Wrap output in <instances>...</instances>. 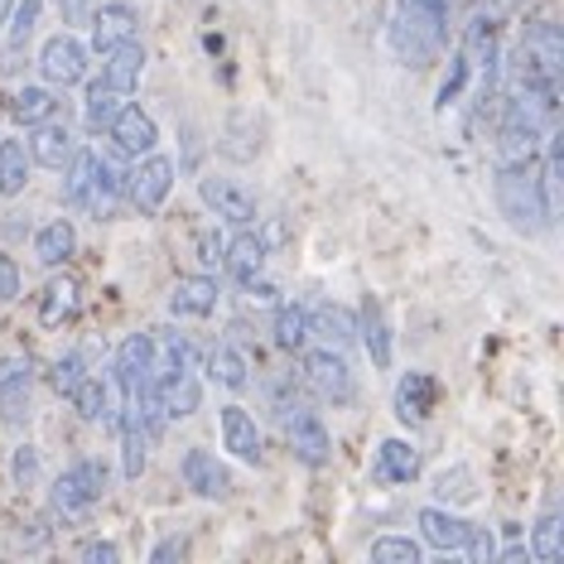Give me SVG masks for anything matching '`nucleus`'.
I'll return each instance as SVG.
<instances>
[{
	"instance_id": "ea45409f",
	"label": "nucleus",
	"mask_w": 564,
	"mask_h": 564,
	"mask_svg": "<svg viewBox=\"0 0 564 564\" xmlns=\"http://www.w3.org/2000/svg\"><path fill=\"white\" fill-rule=\"evenodd\" d=\"M10 478H15V487H34V482H40V448L20 444L15 454H10Z\"/></svg>"
},
{
	"instance_id": "aec40b11",
	"label": "nucleus",
	"mask_w": 564,
	"mask_h": 564,
	"mask_svg": "<svg viewBox=\"0 0 564 564\" xmlns=\"http://www.w3.org/2000/svg\"><path fill=\"white\" fill-rule=\"evenodd\" d=\"M68 401L78 405V415L93 420V425H117V415H121V405H117V381H101V377H93V371H87L78 387L68 391Z\"/></svg>"
},
{
	"instance_id": "4c0bfd02",
	"label": "nucleus",
	"mask_w": 564,
	"mask_h": 564,
	"mask_svg": "<svg viewBox=\"0 0 564 564\" xmlns=\"http://www.w3.org/2000/svg\"><path fill=\"white\" fill-rule=\"evenodd\" d=\"M40 10H44V0H20V6H10V48H20L34 40V24H40Z\"/></svg>"
},
{
	"instance_id": "2eb2a0df",
	"label": "nucleus",
	"mask_w": 564,
	"mask_h": 564,
	"mask_svg": "<svg viewBox=\"0 0 564 564\" xmlns=\"http://www.w3.org/2000/svg\"><path fill=\"white\" fill-rule=\"evenodd\" d=\"M87 24H93V48L97 54H107L111 44H126V40H135L140 34V15H135V6H126V0H107V6H97Z\"/></svg>"
},
{
	"instance_id": "0eeeda50",
	"label": "nucleus",
	"mask_w": 564,
	"mask_h": 564,
	"mask_svg": "<svg viewBox=\"0 0 564 564\" xmlns=\"http://www.w3.org/2000/svg\"><path fill=\"white\" fill-rule=\"evenodd\" d=\"M111 381H117L121 401H135L145 387H155V343H150V333H131V338H121Z\"/></svg>"
},
{
	"instance_id": "7c9ffc66",
	"label": "nucleus",
	"mask_w": 564,
	"mask_h": 564,
	"mask_svg": "<svg viewBox=\"0 0 564 564\" xmlns=\"http://www.w3.org/2000/svg\"><path fill=\"white\" fill-rule=\"evenodd\" d=\"M304 343H310V304L285 300V304L275 310V348L304 352Z\"/></svg>"
},
{
	"instance_id": "393cba45",
	"label": "nucleus",
	"mask_w": 564,
	"mask_h": 564,
	"mask_svg": "<svg viewBox=\"0 0 564 564\" xmlns=\"http://www.w3.org/2000/svg\"><path fill=\"white\" fill-rule=\"evenodd\" d=\"M78 251V227L68 223V217H54V223L40 227V237H34V261L48 265V271H58L68 256Z\"/></svg>"
},
{
	"instance_id": "c9c22d12",
	"label": "nucleus",
	"mask_w": 564,
	"mask_h": 564,
	"mask_svg": "<svg viewBox=\"0 0 564 564\" xmlns=\"http://www.w3.org/2000/svg\"><path fill=\"white\" fill-rule=\"evenodd\" d=\"M58 111V97L48 93V87H20L15 101H10V117H15L20 126H40Z\"/></svg>"
},
{
	"instance_id": "c85d7f7f",
	"label": "nucleus",
	"mask_w": 564,
	"mask_h": 564,
	"mask_svg": "<svg viewBox=\"0 0 564 564\" xmlns=\"http://www.w3.org/2000/svg\"><path fill=\"white\" fill-rule=\"evenodd\" d=\"M357 338L367 343L371 367H391V328H387V314H381V304L371 300V294L362 304V318H357Z\"/></svg>"
},
{
	"instance_id": "bb28decb",
	"label": "nucleus",
	"mask_w": 564,
	"mask_h": 564,
	"mask_svg": "<svg viewBox=\"0 0 564 564\" xmlns=\"http://www.w3.org/2000/svg\"><path fill=\"white\" fill-rule=\"evenodd\" d=\"M208 377L217 381V387H227V391H247L251 387L247 352H241L237 343H217V348L208 352Z\"/></svg>"
},
{
	"instance_id": "a211bd4d",
	"label": "nucleus",
	"mask_w": 564,
	"mask_h": 564,
	"mask_svg": "<svg viewBox=\"0 0 564 564\" xmlns=\"http://www.w3.org/2000/svg\"><path fill=\"white\" fill-rule=\"evenodd\" d=\"M140 78H145V48L140 40H126V44H111L107 54H101V83L117 87L121 97H131Z\"/></svg>"
},
{
	"instance_id": "6e6552de",
	"label": "nucleus",
	"mask_w": 564,
	"mask_h": 564,
	"mask_svg": "<svg viewBox=\"0 0 564 564\" xmlns=\"http://www.w3.org/2000/svg\"><path fill=\"white\" fill-rule=\"evenodd\" d=\"M198 198L208 203V213H217L223 223L232 227H251L256 223V198L241 178H227V174H208L198 178Z\"/></svg>"
},
{
	"instance_id": "1a4fd4ad",
	"label": "nucleus",
	"mask_w": 564,
	"mask_h": 564,
	"mask_svg": "<svg viewBox=\"0 0 564 564\" xmlns=\"http://www.w3.org/2000/svg\"><path fill=\"white\" fill-rule=\"evenodd\" d=\"M178 478H184V487H194L203 502H223V497L232 492V473H227V464L213 448H188V454L178 458Z\"/></svg>"
},
{
	"instance_id": "c756f323",
	"label": "nucleus",
	"mask_w": 564,
	"mask_h": 564,
	"mask_svg": "<svg viewBox=\"0 0 564 564\" xmlns=\"http://www.w3.org/2000/svg\"><path fill=\"white\" fill-rule=\"evenodd\" d=\"M30 150H24V140H0V198H20L24 184H30Z\"/></svg>"
},
{
	"instance_id": "cd10ccee",
	"label": "nucleus",
	"mask_w": 564,
	"mask_h": 564,
	"mask_svg": "<svg viewBox=\"0 0 564 564\" xmlns=\"http://www.w3.org/2000/svg\"><path fill=\"white\" fill-rule=\"evenodd\" d=\"M155 391H160V405H164V415H170V420H188V415H198V405H203V387H198L194 367L178 371V377H170Z\"/></svg>"
},
{
	"instance_id": "f3484780",
	"label": "nucleus",
	"mask_w": 564,
	"mask_h": 564,
	"mask_svg": "<svg viewBox=\"0 0 564 564\" xmlns=\"http://www.w3.org/2000/svg\"><path fill=\"white\" fill-rule=\"evenodd\" d=\"M541 140H545V126L535 121H521V117H502V131H497V164H535L541 155Z\"/></svg>"
},
{
	"instance_id": "2f4dec72",
	"label": "nucleus",
	"mask_w": 564,
	"mask_h": 564,
	"mask_svg": "<svg viewBox=\"0 0 564 564\" xmlns=\"http://www.w3.org/2000/svg\"><path fill=\"white\" fill-rule=\"evenodd\" d=\"M30 387H34V371H20V377L0 381V420L10 430L30 425Z\"/></svg>"
},
{
	"instance_id": "f704fd0d",
	"label": "nucleus",
	"mask_w": 564,
	"mask_h": 564,
	"mask_svg": "<svg viewBox=\"0 0 564 564\" xmlns=\"http://www.w3.org/2000/svg\"><path fill=\"white\" fill-rule=\"evenodd\" d=\"M121 93L117 87H107V83H87V101H83V121H87V131H107L111 126V117L121 111Z\"/></svg>"
},
{
	"instance_id": "423d86ee",
	"label": "nucleus",
	"mask_w": 564,
	"mask_h": 564,
	"mask_svg": "<svg viewBox=\"0 0 564 564\" xmlns=\"http://www.w3.org/2000/svg\"><path fill=\"white\" fill-rule=\"evenodd\" d=\"M87 58H93V48L78 34H48L40 48V73L48 87H78L87 83Z\"/></svg>"
},
{
	"instance_id": "f03ea898",
	"label": "nucleus",
	"mask_w": 564,
	"mask_h": 564,
	"mask_svg": "<svg viewBox=\"0 0 564 564\" xmlns=\"http://www.w3.org/2000/svg\"><path fill=\"white\" fill-rule=\"evenodd\" d=\"M492 198H497V213L507 217L511 232L541 237L545 227H550L545 198H541V178H535V164H497Z\"/></svg>"
},
{
	"instance_id": "58836bf2",
	"label": "nucleus",
	"mask_w": 564,
	"mask_h": 564,
	"mask_svg": "<svg viewBox=\"0 0 564 564\" xmlns=\"http://www.w3.org/2000/svg\"><path fill=\"white\" fill-rule=\"evenodd\" d=\"M371 560L377 564H420V541H410V535H381V541H371Z\"/></svg>"
},
{
	"instance_id": "09e8293b",
	"label": "nucleus",
	"mask_w": 564,
	"mask_h": 564,
	"mask_svg": "<svg viewBox=\"0 0 564 564\" xmlns=\"http://www.w3.org/2000/svg\"><path fill=\"white\" fill-rule=\"evenodd\" d=\"M68 20H73V24L83 20V0H68Z\"/></svg>"
},
{
	"instance_id": "a19ab883",
	"label": "nucleus",
	"mask_w": 564,
	"mask_h": 564,
	"mask_svg": "<svg viewBox=\"0 0 564 564\" xmlns=\"http://www.w3.org/2000/svg\"><path fill=\"white\" fill-rule=\"evenodd\" d=\"M458 555H468L473 564H492L497 560V535L487 531V525H473L468 531V541H464V550Z\"/></svg>"
},
{
	"instance_id": "7ed1b4c3",
	"label": "nucleus",
	"mask_w": 564,
	"mask_h": 564,
	"mask_svg": "<svg viewBox=\"0 0 564 564\" xmlns=\"http://www.w3.org/2000/svg\"><path fill=\"white\" fill-rule=\"evenodd\" d=\"M107 487H111L107 464L83 458V464H73L68 473H58L54 478V487H48V511H54L58 521H87L93 517V507L107 497Z\"/></svg>"
},
{
	"instance_id": "a878e982",
	"label": "nucleus",
	"mask_w": 564,
	"mask_h": 564,
	"mask_svg": "<svg viewBox=\"0 0 564 564\" xmlns=\"http://www.w3.org/2000/svg\"><path fill=\"white\" fill-rule=\"evenodd\" d=\"M223 265L241 280V285H247V280H256V275L265 271V241L241 227L232 241H223Z\"/></svg>"
},
{
	"instance_id": "6ab92c4d",
	"label": "nucleus",
	"mask_w": 564,
	"mask_h": 564,
	"mask_svg": "<svg viewBox=\"0 0 564 564\" xmlns=\"http://www.w3.org/2000/svg\"><path fill=\"white\" fill-rule=\"evenodd\" d=\"M217 300H223V290H217L213 275H178L170 290V314L174 318H208V314H217Z\"/></svg>"
},
{
	"instance_id": "49530a36",
	"label": "nucleus",
	"mask_w": 564,
	"mask_h": 564,
	"mask_svg": "<svg viewBox=\"0 0 564 564\" xmlns=\"http://www.w3.org/2000/svg\"><path fill=\"white\" fill-rule=\"evenodd\" d=\"M198 261L208 265V271H213V265H223V241H217V232H203L198 237Z\"/></svg>"
},
{
	"instance_id": "4be33fe9",
	"label": "nucleus",
	"mask_w": 564,
	"mask_h": 564,
	"mask_svg": "<svg viewBox=\"0 0 564 564\" xmlns=\"http://www.w3.org/2000/svg\"><path fill=\"white\" fill-rule=\"evenodd\" d=\"M420 535H425V545H434V550H464V541H468V531H473V521H464L458 511H448V507H425L420 511Z\"/></svg>"
},
{
	"instance_id": "e433bc0d",
	"label": "nucleus",
	"mask_w": 564,
	"mask_h": 564,
	"mask_svg": "<svg viewBox=\"0 0 564 564\" xmlns=\"http://www.w3.org/2000/svg\"><path fill=\"white\" fill-rule=\"evenodd\" d=\"M434 497H444V502H473V497H478V487H473V468H464V464L444 468L440 478H434Z\"/></svg>"
},
{
	"instance_id": "473e14b6",
	"label": "nucleus",
	"mask_w": 564,
	"mask_h": 564,
	"mask_svg": "<svg viewBox=\"0 0 564 564\" xmlns=\"http://www.w3.org/2000/svg\"><path fill=\"white\" fill-rule=\"evenodd\" d=\"M531 560H541V564L564 560V511L560 507H550L545 517L535 521V531H531Z\"/></svg>"
},
{
	"instance_id": "20e7f679",
	"label": "nucleus",
	"mask_w": 564,
	"mask_h": 564,
	"mask_svg": "<svg viewBox=\"0 0 564 564\" xmlns=\"http://www.w3.org/2000/svg\"><path fill=\"white\" fill-rule=\"evenodd\" d=\"M135 160H140L135 170H126V203H131L140 217H155L164 208V198L174 194V160L155 155V150H145V155H135Z\"/></svg>"
},
{
	"instance_id": "ddd939ff",
	"label": "nucleus",
	"mask_w": 564,
	"mask_h": 564,
	"mask_svg": "<svg viewBox=\"0 0 564 564\" xmlns=\"http://www.w3.org/2000/svg\"><path fill=\"white\" fill-rule=\"evenodd\" d=\"M30 160L40 164V170H54V174H63V164L73 160V150H78V140H73V131L63 121H40V126H30Z\"/></svg>"
},
{
	"instance_id": "4468645a",
	"label": "nucleus",
	"mask_w": 564,
	"mask_h": 564,
	"mask_svg": "<svg viewBox=\"0 0 564 564\" xmlns=\"http://www.w3.org/2000/svg\"><path fill=\"white\" fill-rule=\"evenodd\" d=\"M107 135L117 140L121 155H145V150H155V145H160V126H155V117H150V111H140V107H126V101H121L117 117H111Z\"/></svg>"
},
{
	"instance_id": "a18cd8bd",
	"label": "nucleus",
	"mask_w": 564,
	"mask_h": 564,
	"mask_svg": "<svg viewBox=\"0 0 564 564\" xmlns=\"http://www.w3.org/2000/svg\"><path fill=\"white\" fill-rule=\"evenodd\" d=\"M78 555H83L87 564H117V560H121V550L111 545V541H87V545L78 550Z\"/></svg>"
},
{
	"instance_id": "412c9836",
	"label": "nucleus",
	"mask_w": 564,
	"mask_h": 564,
	"mask_svg": "<svg viewBox=\"0 0 564 564\" xmlns=\"http://www.w3.org/2000/svg\"><path fill=\"white\" fill-rule=\"evenodd\" d=\"M217 425H223V448L241 464H261V430H256V420L247 415L241 405H223V415H217Z\"/></svg>"
},
{
	"instance_id": "de8ad7c7",
	"label": "nucleus",
	"mask_w": 564,
	"mask_h": 564,
	"mask_svg": "<svg viewBox=\"0 0 564 564\" xmlns=\"http://www.w3.org/2000/svg\"><path fill=\"white\" fill-rule=\"evenodd\" d=\"M517 6H525V0H482L487 15H507V10H517Z\"/></svg>"
},
{
	"instance_id": "c03bdc74",
	"label": "nucleus",
	"mask_w": 564,
	"mask_h": 564,
	"mask_svg": "<svg viewBox=\"0 0 564 564\" xmlns=\"http://www.w3.org/2000/svg\"><path fill=\"white\" fill-rule=\"evenodd\" d=\"M10 300H20V271L10 256H0V304H10Z\"/></svg>"
},
{
	"instance_id": "f257e3e1",
	"label": "nucleus",
	"mask_w": 564,
	"mask_h": 564,
	"mask_svg": "<svg viewBox=\"0 0 564 564\" xmlns=\"http://www.w3.org/2000/svg\"><path fill=\"white\" fill-rule=\"evenodd\" d=\"M387 44L405 68H430L448 44V6H440V0H395Z\"/></svg>"
},
{
	"instance_id": "5701e85b",
	"label": "nucleus",
	"mask_w": 564,
	"mask_h": 564,
	"mask_svg": "<svg viewBox=\"0 0 564 564\" xmlns=\"http://www.w3.org/2000/svg\"><path fill=\"white\" fill-rule=\"evenodd\" d=\"M78 310H83V280L78 275H54L48 280L44 294H40V324L58 328V324H68Z\"/></svg>"
},
{
	"instance_id": "39448f33",
	"label": "nucleus",
	"mask_w": 564,
	"mask_h": 564,
	"mask_svg": "<svg viewBox=\"0 0 564 564\" xmlns=\"http://www.w3.org/2000/svg\"><path fill=\"white\" fill-rule=\"evenodd\" d=\"M304 387H310L318 401H333V405H348L357 395V377L348 367V357L338 348H318L304 357Z\"/></svg>"
},
{
	"instance_id": "b1692460",
	"label": "nucleus",
	"mask_w": 564,
	"mask_h": 564,
	"mask_svg": "<svg viewBox=\"0 0 564 564\" xmlns=\"http://www.w3.org/2000/svg\"><path fill=\"white\" fill-rule=\"evenodd\" d=\"M310 338H324L328 348H352L357 343V314L343 310V304H324V310H310Z\"/></svg>"
},
{
	"instance_id": "79ce46f5",
	"label": "nucleus",
	"mask_w": 564,
	"mask_h": 564,
	"mask_svg": "<svg viewBox=\"0 0 564 564\" xmlns=\"http://www.w3.org/2000/svg\"><path fill=\"white\" fill-rule=\"evenodd\" d=\"M83 377H87V367H83L78 352H68V357H58V362H54V391H58V395H68Z\"/></svg>"
},
{
	"instance_id": "37998d69",
	"label": "nucleus",
	"mask_w": 564,
	"mask_h": 564,
	"mask_svg": "<svg viewBox=\"0 0 564 564\" xmlns=\"http://www.w3.org/2000/svg\"><path fill=\"white\" fill-rule=\"evenodd\" d=\"M188 555V535H164V541L150 550V564H170V560H184Z\"/></svg>"
},
{
	"instance_id": "8fccbe9b",
	"label": "nucleus",
	"mask_w": 564,
	"mask_h": 564,
	"mask_svg": "<svg viewBox=\"0 0 564 564\" xmlns=\"http://www.w3.org/2000/svg\"><path fill=\"white\" fill-rule=\"evenodd\" d=\"M10 6H15V0H0V24H6V15H10Z\"/></svg>"
},
{
	"instance_id": "9b49d317",
	"label": "nucleus",
	"mask_w": 564,
	"mask_h": 564,
	"mask_svg": "<svg viewBox=\"0 0 564 564\" xmlns=\"http://www.w3.org/2000/svg\"><path fill=\"white\" fill-rule=\"evenodd\" d=\"M121 203H126L121 160L97 155L93 150V194H87V213H97V223H111V217H121Z\"/></svg>"
},
{
	"instance_id": "72a5a7b5",
	"label": "nucleus",
	"mask_w": 564,
	"mask_h": 564,
	"mask_svg": "<svg viewBox=\"0 0 564 564\" xmlns=\"http://www.w3.org/2000/svg\"><path fill=\"white\" fill-rule=\"evenodd\" d=\"M87 194H93V150H73V160L63 164V203L87 208Z\"/></svg>"
},
{
	"instance_id": "f8f14e48",
	"label": "nucleus",
	"mask_w": 564,
	"mask_h": 564,
	"mask_svg": "<svg viewBox=\"0 0 564 564\" xmlns=\"http://www.w3.org/2000/svg\"><path fill=\"white\" fill-rule=\"evenodd\" d=\"M434 405H440V381H434L430 371H405V377L395 381V415H401L405 425H425L434 415Z\"/></svg>"
},
{
	"instance_id": "dca6fc26",
	"label": "nucleus",
	"mask_w": 564,
	"mask_h": 564,
	"mask_svg": "<svg viewBox=\"0 0 564 564\" xmlns=\"http://www.w3.org/2000/svg\"><path fill=\"white\" fill-rule=\"evenodd\" d=\"M420 478V448L410 440H381L377 458H371V482L395 487V482H415Z\"/></svg>"
},
{
	"instance_id": "9d476101",
	"label": "nucleus",
	"mask_w": 564,
	"mask_h": 564,
	"mask_svg": "<svg viewBox=\"0 0 564 564\" xmlns=\"http://www.w3.org/2000/svg\"><path fill=\"white\" fill-rule=\"evenodd\" d=\"M285 440H290L294 458H300L304 468H324L328 458H333V440H328L324 420H318L310 405H300V410H294V415L285 420Z\"/></svg>"
}]
</instances>
